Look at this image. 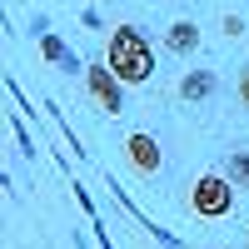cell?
<instances>
[{
  "label": "cell",
  "mask_w": 249,
  "mask_h": 249,
  "mask_svg": "<svg viewBox=\"0 0 249 249\" xmlns=\"http://www.w3.org/2000/svg\"><path fill=\"white\" fill-rule=\"evenodd\" d=\"M105 65L124 80V85H144V80L155 75V45L144 40V30L120 25V30L105 40Z\"/></svg>",
  "instance_id": "cell-1"
},
{
  "label": "cell",
  "mask_w": 249,
  "mask_h": 249,
  "mask_svg": "<svg viewBox=\"0 0 249 249\" xmlns=\"http://www.w3.org/2000/svg\"><path fill=\"white\" fill-rule=\"evenodd\" d=\"M190 210L199 219H224L234 210V179L230 175H199L190 190Z\"/></svg>",
  "instance_id": "cell-2"
},
{
  "label": "cell",
  "mask_w": 249,
  "mask_h": 249,
  "mask_svg": "<svg viewBox=\"0 0 249 249\" xmlns=\"http://www.w3.org/2000/svg\"><path fill=\"white\" fill-rule=\"evenodd\" d=\"M85 90H90V105L100 115H120L124 110V80L105 65V60H95V65L85 70Z\"/></svg>",
  "instance_id": "cell-3"
},
{
  "label": "cell",
  "mask_w": 249,
  "mask_h": 249,
  "mask_svg": "<svg viewBox=\"0 0 249 249\" xmlns=\"http://www.w3.org/2000/svg\"><path fill=\"white\" fill-rule=\"evenodd\" d=\"M124 160H130L140 175H160V140L144 135V130H135L130 140H124Z\"/></svg>",
  "instance_id": "cell-4"
},
{
  "label": "cell",
  "mask_w": 249,
  "mask_h": 249,
  "mask_svg": "<svg viewBox=\"0 0 249 249\" xmlns=\"http://www.w3.org/2000/svg\"><path fill=\"white\" fill-rule=\"evenodd\" d=\"M164 45H170L175 55H195L199 50V25L195 20H175V25L164 30Z\"/></svg>",
  "instance_id": "cell-5"
},
{
  "label": "cell",
  "mask_w": 249,
  "mask_h": 249,
  "mask_svg": "<svg viewBox=\"0 0 249 249\" xmlns=\"http://www.w3.org/2000/svg\"><path fill=\"white\" fill-rule=\"evenodd\" d=\"M179 95H184V100H210V95H214V75H210V70H190V75L179 80Z\"/></svg>",
  "instance_id": "cell-6"
},
{
  "label": "cell",
  "mask_w": 249,
  "mask_h": 249,
  "mask_svg": "<svg viewBox=\"0 0 249 249\" xmlns=\"http://www.w3.org/2000/svg\"><path fill=\"white\" fill-rule=\"evenodd\" d=\"M224 175H230L239 190H249V150H234V155H230V164H224Z\"/></svg>",
  "instance_id": "cell-7"
},
{
  "label": "cell",
  "mask_w": 249,
  "mask_h": 249,
  "mask_svg": "<svg viewBox=\"0 0 249 249\" xmlns=\"http://www.w3.org/2000/svg\"><path fill=\"white\" fill-rule=\"evenodd\" d=\"M40 50H45V60H60V65H65V70H80V65H75V60L65 55V45H60V40H55V35H40Z\"/></svg>",
  "instance_id": "cell-8"
},
{
  "label": "cell",
  "mask_w": 249,
  "mask_h": 249,
  "mask_svg": "<svg viewBox=\"0 0 249 249\" xmlns=\"http://www.w3.org/2000/svg\"><path fill=\"white\" fill-rule=\"evenodd\" d=\"M224 35H244V20L239 15H224Z\"/></svg>",
  "instance_id": "cell-9"
},
{
  "label": "cell",
  "mask_w": 249,
  "mask_h": 249,
  "mask_svg": "<svg viewBox=\"0 0 249 249\" xmlns=\"http://www.w3.org/2000/svg\"><path fill=\"white\" fill-rule=\"evenodd\" d=\"M239 105H244V110H249V70H244V75H239Z\"/></svg>",
  "instance_id": "cell-10"
},
{
  "label": "cell",
  "mask_w": 249,
  "mask_h": 249,
  "mask_svg": "<svg viewBox=\"0 0 249 249\" xmlns=\"http://www.w3.org/2000/svg\"><path fill=\"white\" fill-rule=\"evenodd\" d=\"M90 5H95V0H90Z\"/></svg>",
  "instance_id": "cell-11"
}]
</instances>
